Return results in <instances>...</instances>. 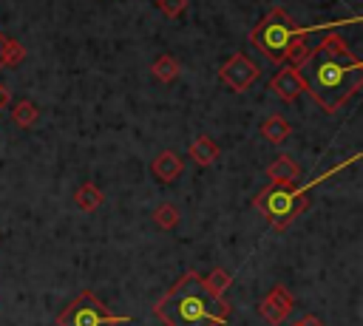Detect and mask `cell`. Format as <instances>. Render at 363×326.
Wrapping results in <instances>:
<instances>
[{
  "mask_svg": "<svg viewBox=\"0 0 363 326\" xmlns=\"http://www.w3.org/2000/svg\"><path fill=\"white\" fill-rule=\"evenodd\" d=\"M292 326H323V320L318 317V315H303L298 323H292Z\"/></svg>",
  "mask_w": 363,
  "mask_h": 326,
  "instance_id": "cell-20",
  "label": "cell"
},
{
  "mask_svg": "<svg viewBox=\"0 0 363 326\" xmlns=\"http://www.w3.org/2000/svg\"><path fill=\"white\" fill-rule=\"evenodd\" d=\"M301 74L306 82V94L326 113H337L363 88V62L335 31L326 34L315 48H309Z\"/></svg>",
  "mask_w": 363,
  "mask_h": 326,
  "instance_id": "cell-1",
  "label": "cell"
},
{
  "mask_svg": "<svg viewBox=\"0 0 363 326\" xmlns=\"http://www.w3.org/2000/svg\"><path fill=\"white\" fill-rule=\"evenodd\" d=\"M37 116H40V111H37V105L31 102V99H20V102H14V108H11V119H14V125L17 128H31L34 122H37Z\"/></svg>",
  "mask_w": 363,
  "mask_h": 326,
  "instance_id": "cell-14",
  "label": "cell"
},
{
  "mask_svg": "<svg viewBox=\"0 0 363 326\" xmlns=\"http://www.w3.org/2000/svg\"><path fill=\"white\" fill-rule=\"evenodd\" d=\"M150 74H153L159 82H173V79L179 77V62H176V57L162 54V57L150 65Z\"/></svg>",
  "mask_w": 363,
  "mask_h": 326,
  "instance_id": "cell-15",
  "label": "cell"
},
{
  "mask_svg": "<svg viewBox=\"0 0 363 326\" xmlns=\"http://www.w3.org/2000/svg\"><path fill=\"white\" fill-rule=\"evenodd\" d=\"M119 323H130V315H111L105 303L88 289H82L57 317V326H119Z\"/></svg>",
  "mask_w": 363,
  "mask_h": 326,
  "instance_id": "cell-5",
  "label": "cell"
},
{
  "mask_svg": "<svg viewBox=\"0 0 363 326\" xmlns=\"http://www.w3.org/2000/svg\"><path fill=\"white\" fill-rule=\"evenodd\" d=\"M261 136L267 139V142H275V145H281V142H286L289 139V133H292V128H289V122L281 116V113H272V116H267L264 122H261Z\"/></svg>",
  "mask_w": 363,
  "mask_h": 326,
  "instance_id": "cell-13",
  "label": "cell"
},
{
  "mask_svg": "<svg viewBox=\"0 0 363 326\" xmlns=\"http://www.w3.org/2000/svg\"><path fill=\"white\" fill-rule=\"evenodd\" d=\"M357 159H360V153H354L349 162H340V164H335L332 170L315 176V179L306 181V184H269V187H264V190L252 198V207H255L275 230H284L292 218H298V215L309 207V190H312V187H318L320 181H326L329 176H335L337 170H343L346 164H354Z\"/></svg>",
  "mask_w": 363,
  "mask_h": 326,
  "instance_id": "cell-3",
  "label": "cell"
},
{
  "mask_svg": "<svg viewBox=\"0 0 363 326\" xmlns=\"http://www.w3.org/2000/svg\"><path fill=\"white\" fill-rule=\"evenodd\" d=\"M153 221H156V227H162V230H173V227L179 224V210H176V204H170V201L159 204V207L153 210Z\"/></svg>",
  "mask_w": 363,
  "mask_h": 326,
  "instance_id": "cell-17",
  "label": "cell"
},
{
  "mask_svg": "<svg viewBox=\"0 0 363 326\" xmlns=\"http://www.w3.org/2000/svg\"><path fill=\"white\" fill-rule=\"evenodd\" d=\"M281 102H295L301 94H306V82H303V74H301V68H295V65H281L272 77H269V85H267Z\"/></svg>",
  "mask_w": 363,
  "mask_h": 326,
  "instance_id": "cell-8",
  "label": "cell"
},
{
  "mask_svg": "<svg viewBox=\"0 0 363 326\" xmlns=\"http://www.w3.org/2000/svg\"><path fill=\"white\" fill-rule=\"evenodd\" d=\"M153 315L164 326H227L230 323V306L224 298H216L204 278L193 269H187L162 300H156Z\"/></svg>",
  "mask_w": 363,
  "mask_h": 326,
  "instance_id": "cell-2",
  "label": "cell"
},
{
  "mask_svg": "<svg viewBox=\"0 0 363 326\" xmlns=\"http://www.w3.org/2000/svg\"><path fill=\"white\" fill-rule=\"evenodd\" d=\"M267 176L272 184H301V164L289 153H281L267 164Z\"/></svg>",
  "mask_w": 363,
  "mask_h": 326,
  "instance_id": "cell-9",
  "label": "cell"
},
{
  "mask_svg": "<svg viewBox=\"0 0 363 326\" xmlns=\"http://www.w3.org/2000/svg\"><path fill=\"white\" fill-rule=\"evenodd\" d=\"M74 204H77L82 213H94V210H99V207L105 204V193H102L94 181H85V184H79V187L74 190Z\"/></svg>",
  "mask_w": 363,
  "mask_h": 326,
  "instance_id": "cell-12",
  "label": "cell"
},
{
  "mask_svg": "<svg viewBox=\"0 0 363 326\" xmlns=\"http://www.w3.org/2000/svg\"><path fill=\"white\" fill-rule=\"evenodd\" d=\"M23 57H26V48L17 40L6 37V43H3V65H17Z\"/></svg>",
  "mask_w": 363,
  "mask_h": 326,
  "instance_id": "cell-18",
  "label": "cell"
},
{
  "mask_svg": "<svg viewBox=\"0 0 363 326\" xmlns=\"http://www.w3.org/2000/svg\"><path fill=\"white\" fill-rule=\"evenodd\" d=\"M6 105H9V91H6L3 85H0V111H3Z\"/></svg>",
  "mask_w": 363,
  "mask_h": 326,
  "instance_id": "cell-21",
  "label": "cell"
},
{
  "mask_svg": "<svg viewBox=\"0 0 363 326\" xmlns=\"http://www.w3.org/2000/svg\"><path fill=\"white\" fill-rule=\"evenodd\" d=\"M187 153H190V159L196 162V164H201V167H210V164H216V159H218V145L207 136V133H201V136H196L193 142H190V147H187Z\"/></svg>",
  "mask_w": 363,
  "mask_h": 326,
  "instance_id": "cell-11",
  "label": "cell"
},
{
  "mask_svg": "<svg viewBox=\"0 0 363 326\" xmlns=\"http://www.w3.org/2000/svg\"><path fill=\"white\" fill-rule=\"evenodd\" d=\"M159 9H162V14H164V17L176 20V17H182V14H184L187 0H159Z\"/></svg>",
  "mask_w": 363,
  "mask_h": 326,
  "instance_id": "cell-19",
  "label": "cell"
},
{
  "mask_svg": "<svg viewBox=\"0 0 363 326\" xmlns=\"http://www.w3.org/2000/svg\"><path fill=\"white\" fill-rule=\"evenodd\" d=\"M292 306H295V298L289 295V289L281 286V283H275V286L258 300V315H261L269 326H278V323H284V320L289 317Z\"/></svg>",
  "mask_w": 363,
  "mask_h": 326,
  "instance_id": "cell-7",
  "label": "cell"
},
{
  "mask_svg": "<svg viewBox=\"0 0 363 326\" xmlns=\"http://www.w3.org/2000/svg\"><path fill=\"white\" fill-rule=\"evenodd\" d=\"M182 159H179V153H173V150H162V153H156L153 156V162H150V170H153V176L162 181V184H170L179 173H182Z\"/></svg>",
  "mask_w": 363,
  "mask_h": 326,
  "instance_id": "cell-10",
  "label": "cell"
},
{
  "mask_svg": "<svg viewBox=\"0 0 363 326\" xmlns=\"http://www.w3.org/2000/svg\"><path fill=\"white\" fill-rule=\"evenodd\" d=\"M318 28H323V26H298L281 6H275V9H269V14L247 34V40H250V45H252L255 51H261L269 62H286L289 54H292V48H295L306 34H312V31H318Z\"/></svg>",
  "mask_w": 363,
  "mask_h": 326,
  "instance_id": "cell-4",
  "label": "cell"
},
{
  "mask_svg": "<svg viewBox=\"0 0 363 326\" xmlns=\"http://www.w3.org/2000/svg\"><path fill=\"white\" fill-rule=\"evenodd\" d=\"M258 74H261V68H258L244 51H235V54L218 68V79H221L230 91H235V94H244V91L258 79Z\"/></svg>",
  "mask_w": 363,
  "mask_h": 326,
  "instance_id": "cell-6",
  "label": "cell"
},
{
  "mask_svg": "<svg viewBox=\"0 0 363 326\" xmlns=\"http://www.w3.org/2000/svg\"><path fill=\"white\" fill-rule=\"evenodd\" d=\"M230 283H233V278H230V272H227V269H221V266H216V269L204 278V286H207L216 298H224V292L230 289Z\"/></svg>",
  "mask_w": 363,
  "mask_h": 326,
  "instance_id": "cell-16",
  "label": "cell"
},
{
  "mask_svg": "<svg viewBox=\"0 0 363 326\" xmlns=\"http://www.w3.org/2000/svg\"><path fill=\"white\" fill-rule=\"evenodd\" d=\"M3 43H6V34L0 31V68H3Z\"/></svg>",
  "mask_w": 363,
  "mask_h": 326,
  "instance_id": "cell-22",
  "label": "cell"
}]
</instances>
